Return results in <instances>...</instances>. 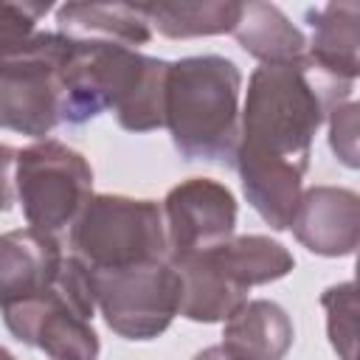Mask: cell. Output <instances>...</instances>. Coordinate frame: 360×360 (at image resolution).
Instances as JSON below:
<instances>
[{
    "label": "cell",
    "mask_w": 360,
    "mask_h": 360,
    "mask_svg": "<svg viewBox=\"0 0 360 360\" xmlns=\"http://www.w3.org/2000/svg\"><path fill=\"white\" fill-rule=\"evenodd\" d=\"M352 90L354 82L326 76L307 59L256 68L239 110L233 158L287 163L307 174L318 127L332 107L352 98Z\"/></svg>",
    "instance_id": "6da1fadb"
},
{
    "label": "cell",
    "mask_w": 360,
    "mask_h": 360,
    "mask_svg": "<svg viewBox=\"0 0 360 360\" xmlns=\"http://www.w3.org/2000/svg\"><path fill=\"white\" fill-rule=\"evenodd\" d=\"M166 70L169 62L118 42L70 39L59 68V118L62 124H84L112 110L129 132L160 129Z\"/></svg>",
    "instance_id": "7a4b0ae2"
},
{
    "label": "cell",
    "mask_w": 360,
    "mask_h": 360,
    "mask_svg": "<svg viewBox=\"0 0 360 360\" xmlns=\"http://www.w3.org/2000/svg\"><path fill=\"white\" fill-rule=\"evenodd\" d=\"M242 73L228 56L202 53L169 62L163 127L188 160L231 163L239 141Z\"/></svg>",
    "instance_id": "3957f363"
},
{
    "label": "cell",
    "mask_w": 360,
    "mask_h": 360,
    "mask_svg": "<svg viewBox=\"0 0 360 360\" xmlns=\"http://www.w3.org/2000/svg\"><path fill=\"white\" fill-rule=\"evenodd\" d=\"M93 312L87 267L76 256H65L56 281L34 298L3 307V321L20 343L45 352L51 360H98L101 343Z\"/></svg>",
    "instance_id": "277c9868"
},
{
    "label": "cell",
    "mask_w": 360,
    "mask_h": 360,
    "mask_svg": "<svg viewBox=\"0 0 360 360\" xmlns=\"http://www.w3.org/2000/svg\"><path fill=\"white\" fill-rule=\"evenodd\" d=\"M70 256L87 270L166 259V222L155 200L93 194L70 225Z\"/></svg>",
    "instance_id": "5b68a950"
},
{
    "label": "cell",
    "mask_w": 360,
    "mask_h": 360,
    "mask_svg": "<svg viewBox=\"0 0 360 360\" xmlns=\"http://www.w3.org/2000/svg\"><path fill=\"white\" fill-rule=\"evenodd\" d=\"M70 39L37 31L0 53V129L45 141L59 118V68Z\"/></svg>",
    "instance_id": "8992f818"
},
{
    "label": "cell",
    "mask_w": 360,
    "mask_h": 360,
    "mask_svg": "<svg viewBox=\"0 0 360 360\" xmlns=\"http://www.w3.org/2000/svg\"><path fill=\"white\" fill-rule=\"evenodd\" d=\"M14 191L28 225L56 236L93 197V169L82 152L45 138L17 152Z\"/></svg>",
    "instance_id": "52a82bcc"
},
{
    "label": "cell",
    "mask_w": 360,
    "mask_h": 360,
    "mask_svg": "<svg viewBox=\"0 0 360 360\" xmlns=\"http://www.w3.org/2000/svg\"><path fill=\"white\" fill-rule=\"evenodd\" d=\"M93 301L107 326L127 340H152L180 315V276L166 259L87 270Z\"/></svg>",
    "instance_id": "ba28073f"
},
{
    "label": "cell",
    "mask_w": 360,
    "mask_h": 360,
    "mask_svg": "<svg viewBox=\"0 0 360 360\" xmlns=\"http://www.w3.org/2000/svg\"><path fill=\"white\" fill-rule=\"evenodd\" d=\"M169 256L205 253L225 245L236 228V200L211 177L177 183L163 200Z\"/></svg>",
    "instance_id": "9c48e42d"
},
{
    "label": "cell",
    "mask_w": 360,
    "mask_h": 360,
    "mask_svg": "<svg viewBox=\"0 0 360 360\" xmlns=\"http://www.w3.org/2000/svg\"><path fill=\"white\" fill-rule=\"evenodd\" d=\"M290 228L318 256H352L360 239V197L340 186H312L301 191Z\"/></svg>",
    "instance_id": "30bf717a"
},
{
    "label": "cell",
    "mask_w": 360,
    "mask_h": 360,
    "mask_svg": "<svg viewBox=\"0 0 360 360\" xmlns=\"http://www.w3.org/2000/svg\"><path fill=\"white\" fill-rule=\"evenodd\" d=\"M65 262L53 233L37 228H14L0 233V309L45 292Z\"/></svg>",
    "instance_id": "8fae6325"
},
{
    "label": "cell",
    "mask_w": 360,
    "mask_h": 360,
    "mask_svg": "<svg viewBox=\"0 0 360 360\" xmlns=\"http://www.w3.org/2000/svg\"><path fill=\"white\" fill-rule=\"evenodd\" d=\"M169 262L180 276V315L183 318L197 321V323L228 321L248 301V290L236 284L208 250L169 256Z\"/></svg>",
    "instance_id": "7c38bea8"
},
{
    "label": "cell",
    "mask_w": 360,
    "mask_h": 360,
    "mask_svg": "<svg viewBox=\"0 0 360 360\" xmlns=\"http://www.w3.org/2000/svg\"><path fill=\"white\" fill-rule=\"evenodd\" d=\"M312 37L307 39V62L335 79L354 82L360 73V6L357 3H326L307 11Z\"/></svg>",
    "instance_id": "4fadbf2b"
},
{
    "label": "cell",
    "mask_w": 360,
    "mask_h": 360,
    "mask_svg": "<svg viewBox=\"0 0 360 360\" xmlns=\"http://www.w3.org/2000/svg\"><path fill=\"white\" fill-rule=\"evenodd\" d=\"M219 346L231 360H284L292 346V321L276 301H245L225 321Z\"/></svg>",
    "instance_id": "5bb4252c"
},
{
    "label": "cell",
    "mask_w": 360,
    "mask_h": 360,
    "mask_svg": "<svg viewBox=\"0 0 360 360\" xmlns=\"http://www.w3.org/2000/svg\"><path fill=\"white\" fill-rule=\"evenodd\" d=\"M56 25L70 39L118 42L135 51L152 39L143 3H65L56 8Z\"/></svg>",
    "instance_id": "9a60e30c"
},
{
    "label": "cell",
    "mask_w": 360,
    "mask_h": 360,
    "mask_svg": "<svg viewBox=\"0 0 360 360\" xmlns=\"http://www.w3.org/2000/svg\"><path fill=\"white\" fill-rule=\"evenodd\" d=\"M233 37L242 51L262 65H287L307 59V37L273 3H242Z\"/></svg>",
    "instance_id": "2e32d148"
},
{
    "label": "cell",
    "mask_w": 360,
    "mask_h": 360,
    "mask_svg": "<svg viewBox=\"0 0 360 360\" xmlns=\"http://www.w3.org/2000/svg\"><path fill=\"white\" fill-rule=\"evenodd\" d=\"M233 166L242 180V191L253 211L273 228L287 231L301 197V180L304 172L273 163V160H250V158H233Z\"/></svg>",
    "instance_id": "e0dca14e"
},
{
    "label": "cell",
    "mask_w": 360,
    "mask_h": 360,
    "mask_svg": "<svg viewBox=\"0 0 360 360\" xmlns=\"http://www.w3.org/2000/svg\"><path fill=\"white\" fill-rule=\"evenodd\" d=\"M208 253L245 290H250L256 284L278 281L295 267L292 253L281 242H276L270 236H262V233L231 236L225 245H219Z\"/></svg>",
    "instance_id": "ac0fdd59"
},
{
    "label": "cell",
    "mask_w": 360,
    "mask_h": 360,
    "mask_svg": "<svg viewBox=\"0 0 360 360\" xmlns=\"http://www.w3.org/2000/svg\"><path fill=\"white\" fill-rule=\"evenodd\" d=\"M143 11L163 37L188 39V37H217L233 34L242 3L205 0V3H143Z\"/></svg>",
    "instance_id": "d6986e66"
},
{
    "label": "cell",
    "mask_w": 360,
    "mask_h": 360,
    "mask_svg": "<svg viewBox=\"0 0 360 360\" xmlns=\"http://www.w3.org/2000/svg\"><path fill=\"white\" fill-rule=\"evenodd\" d=\"M326 309V332L332 340V349L340 354V360H354V343H357V295L354 281L335 284L321 298Z\"/></svg>",
    "instance_id": "ffe728a7"
},
{
    "label": "cell",
    "mask_w": 360,
    "mask_h": 360,
    "mask_svg": "<svg viewBox=\"0 0 360 360\" xmlns=\"http://www.w3.org/2000/svg\"><path fill=\"white\" fill-rule=\"evenodd\" d=\"M48 3H6L0 0V53L34 37L39 17L48 14Z\"/></svg>",
    "instance_id": "44dd1931"
},
{
    "label": "cell",
    "mask_w": 360,
    "mask_h": 360,
    "mask_svg": "<svg viewBox=\"0 0 360 360\" xmlns=\"http://www.w3.org/2000/svg\"><path fill=\"white\" fill-rule=\"evenodd\" d=\"M329 146L349 166L357 169V104L349 98L329 110Z\"/></svg>",
    "instance_id": "7402d4cb"
},
{
    "label": "cell",
    "mask_w": 360,
    "mask_h": 360,
    "mask_svg": "<svg viewBox=\"0 0 360 360\" xmlns=\"http://www.w3.org/2000/svg\"><path fill=\"white\" fill-rule=\"evenodd\" d=\"M17 160V149L0 143V214L11 208L14 202V188H11V166Z\"/></svg>",
    "instance_id": "603a6c76"
},
{
    "label": "cell",
    "mask_w": 360,
    "mask_h": 360,
    "mask_svg": "<svg viewBox=\"0 0 360 360\" xmlns=\"http://www.w3.org/2000/svg\"><path fill=\"white\" fill-rule=\"evenodd\" d=\"M194 360H231V357L222 352V346H208L200 354H194Z\"/></svg>",
    "instance_id": "cb8c5ba5"
},
{
    "label": "cell",
    "mask_w": 360,
    "mask_h": 360,
    "mask_svg": "<svg viewBox=\"0 0 360 360\" xmlns=\"http://www.w3.org/2000/svg\"><path fill=\"white\" fill-rule=\"evenodd\" d=\"M0 360H17V357H14L8 349H3V346H0Z\"/></svg>",
    "instance_id": "d4e9b609"
}]
</instances>
